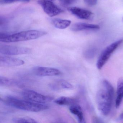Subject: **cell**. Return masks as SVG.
<instances>
[{"label":"cell","mask_w":123,"mask_h":123,"mask_svg":"<svg viewBox=\"0 0 123 123\" xmlns=\"http://www.w3.org/2000/svg\"><path fill=\"white\" fill-rule=\"evenodd\" d=\"M114 94L112 85L108 80H104L97 92L96 103L98 109L104 116L109 115L111 112Z\"/></svg>","instance_id":"1"},{"label":"cell","mask_w":123,"mask_h":123,"mask_svg":"<svg viewBox=\"0 0 123 123\" xmlns=\"http://www.w3.org/2000/svg\"><path fill=\"white\" fill-rule=\"evenodd\" d=\"M1 101L7 105L31 112L42 111L46 110L49 108L48 105L44 104L35 103L26 100H21L11 96H8L3 99L1 98Z\"/></svg>","instance_id":"2"},{"label":"cell","mask_w":123,"mask_h":123,"mask_svg":"<svg viewBox=\"0 0 123 123\" xmlns=\"http://www.w3.org/2000/svg\"><path fill=\"white\" fill-rule=\"evenodd\" d=\"M47 34L45 31L32 30L21 31L13 34L0 33V41L4 43H12L37 39Z\"/></svg>","instance_id":"3"},{"label":"cell","mask_w":123,"mask_h":123,"mask_svg":"<svg viewBox=\"0 0 123 123\" xmlns=\"http://www.w3.org/2000/svg\"><path fill=\"white\" fill-rule=\"evenodd\" d=\"M123 42V39H120L113 42L105 48L101 52L96 63V67L100 69L107 62L111 54Z\"/></svg>","instance_id":"4"},{"label":"cell","mask_w":123,"mask_h":123,"mask_svg":"<svg viewBox=\"0 0 123 123\" xmlns=\"http://www.w3.org/2000/svg\"><path fill=\"white\" fill-rule=\"evenodd\" d=\"M22 95L25 100L40 104H44L54 99L52 96L44 95L32 90H24L22 92Z\"/></svg>","instance_id":"5"},{"label":"cell","mask_w":123,"mask_h":123,"mask_svg":"<svg viewBox=\"0 0 123 123\" xmlns=\"http://www.w3.org/2000/svg\"><path fill=\"white\" fill-rule=\"evenodd\" d=\"M38 3L41 6L44 12L50 17L58 15L62 13L64 11L52 1L49 0H38Z\"/></svg>","instance_id":"6"},{"label":"cell","mask_w":123,"mask_h":123,"mask_svg":"<svg viewBox=\"0 0 123 123\" xmlns=\"http://www.w3.org/2000/svg\"><path fill=\"white\" fill-rule=\"evenodd\" d=\"M31 49L24 47L2 45L0 46V53L4 55H17L29 54Z\"/></svg>","instance_id":"7"},{"label":"cell","mask_w":123,"mask_h":123,"mask_svg":"<svg viewBox=\"0 0 123 123\" xmlns=\"http://www.w3.org/2000/svg\"><path fill=\"white\" fill-rule=\"evenodd\" d=\"M67 10L72 15L79 19L90 20L93 18V13L88 10L76 7H68Z\"/></svg>","instance_id":"8"},{"label":"cell","mask_w":123,"mask_h":123,"mask_svg":"<svg viewBox=\"0 0 123 123\" xmlns=\"http://www.w3.org/2000/svg\"><path fill=\"white\" fill-rule=\"evenodd\" d=\"M33 71L36 75L39 77L57 76L61 74L58 69L51 67H37L34 68Z\"/></svg>","instance_id":"9"},{"label":"cell","mask_w":123,"mask_h":123,"mask_svg":"<svg viewBox=\"0 0 123 123\" xmlns=\"http://www.w3.org/2000/svg\"><path fill=\"white\" fill-rule=\"evenodd\" d=\"M25 64L24 60L8 56H0V66L3 67H15L21 66Z\"/></svg>","instance_id":"10"},{"label":"cell","mask_w":123,"mask_h":123,"mask_svg":"<svg viewBox=\"0 0 123 123\" xmlns=\"http://www.w3.org/2000/svg\"><path fill=\"white\" fill-rule=\"evenodd\" d=\"M100 28V26L96 24L77 23L73 24L71 26L70 29L72 31H78L85 30H98Z\"/></svg>","instance_id":"11"},{"label":"cell","mask_w":123,"mask_h":123,"mask_svg":"<svg viewBox=\"0 0 123 123\" xmlns=\"http://www.w3.org/2000/svg\"><path fill=\"white\" fill-rule=\"evenodd\" d=\"M69 110L70 112L76 117L79 123H85V118L82 110L81 106L78 104L70 106Z\"/></svg>","instance_id":"12"},{"label":"cell","mask_w":123,"mask_h":123,"mask_svg":"<svg viewBox=\"0 0 123 123\" xmlns=\"http://www.w3.org/2000/svg\"><path fill=\"white\" fill-rule=\"evenodd\" d=\"M123 100V78H120L117 82V96L115 101L116 108L120 106Z\"/></svg>","instance_id":"13"},{"label":"cell","mask_w":123,"mask_h":123,"mask_svg":"<svg viewBox=\"0 0 123 123\" xmlns=\"http://www.w3.org/2000/svg\"><path fill=\"white\" fill-rule=\"evenodd\" d=\"M49 86L52 89L55 91L61 89H71L73 88L72 84L64 80H59L52 83H50Z\"/></svg>","instance_id":"14"},{"label":"cell","mask_w":123,"mask_h":123,"mask_svg":"<svg viewBox=\"0 0 123 123\" xmlns=\"http://www.w3.org/2000/svg\"><path fill=\"white\" fill-rule=\"evenodd\" d=\"M78 100L76 98L62 96L55 99V103L60 105L71 106L78 103Z\"/></svg>","instance_id":"15"},{"label":"cell","mask_w":123,"mask_h":123,"mask_svg":"<svg viewBox=\"0 0 123 123\" xmlns=\"http://www.w3.org/2000/svg\"><path fill=\"white\" fill-rule=\"evenodd\" d=\"M0 85L3 86H20L22 84L18 80L0 76Z\"/></svg>","instance_id":"16"},{"label":"cell","mask_w":123,"mask_h":123,"mask_svg":"<svg viewBox=\"0 0 123 123\" xmlns=\"http://www.w3.org/2000/svg\"><path fill=\"white\" fill-rule=\"evenodd\" d=\"M51 21L55 28L60 29L67 28L70 26L71 24L70 20L60 18H54Z\"/></svg>","instance_id":"17"},{"label":"cell","mask_w":123,"mask_h":123,"mask_svg":"<svg viewBox=\"0 0 123 123\" xmlns=\"http://www.w3.org/2000/svg\"><path fill=\"white\" fill-rule=\"evenodd\" d=\"M13 121L16 123H37V122L33 119L28 117H18L13 118Z\"/></svg>","instance_id":"18"},{"label":"cell","mask_w":123,"mask_h":123,"mask_svg":"<svg viewBox=\"0 0 123 123\" xmlns=\"http://www.w3.org/2000/svg\"><path fill=\"white\" fill-rule=\"evenodd\" d=\"M30 1H31V0H0V3L2 5H5L17 2L28 3Z\"/></svg>","instance_id":"19"},{"label":"cell","mask_w":123,"mask_h":123,"mask_svg":"<svg viewBox=\"0 0 123 123\" xmlns=\"http://www.w3.org/2000/svg\"><path fill=\"white\" fill-rule=\"evenodd\" d=\"M76 0H59L62 5L64 6H68L72 5Z\"/></svg>","instance_id":"20"},{"label":"cell","mask_w":123,"mask_h":123,"mask_svg":"<svg viewBox=\"0 0 123 123\" xmlns=\"http://www.w3.org/2000/svg\"><path fill=\"white\" fill-rule=\"evenodd\" d=\"M85 3L88 6L92 7L97 4L98 0H84Z\"/></svg>","instance_id":"21"},{"label":"cell","mask_w":123,"mask_h":123,"mask_svg":"<svg viewBox=\"0 0 123 123\" xmlns=\"http://www.w3.org/2000/svg\"><path fill=\"white\" fill-rule=\"evenodd\" d=\"M119 119H121V120L123 119V111L122 112V113L120 114V116H119Z\"/></svg>","instance_id":"22"},{"label":"cell","mask_w":123,"mask_h":123,"mask_svg":"<svg viewBox=\"0 0 123 123\" xmlns=\"http://www.w3.org/2000/svg\"><path fill=\"white\" fill-rule=\"evenodd\" d=\"M51 0V1H53V0Z\"/></svg>","instance_id":"23"},{"label":"cell","mask_w":123,"mask_h":123,"mask_svg":"<svg viewBox=\"0 0 123 123\" xmlns=\"http://www.w3.org/2000/svg\"><path fill=\"white\" fill-rule=\"evenodd\" d=\"M122 21H123V18H122Z\"/></svg>","instance_id":"24"}]
</instances>
